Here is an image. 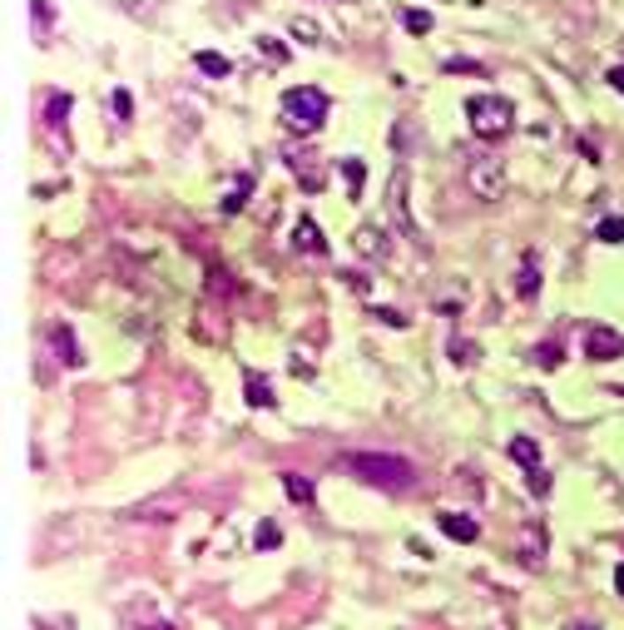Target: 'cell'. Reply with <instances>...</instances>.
I'll use <instances>...</instances> for the list:
<instances>
[{
  "label": "cell",
  "instance_id": "cell-1",
  "mask_svg": "<svg viewBox=\"0 0 624 630\" xmlns=\"http://www.w3.org/2000/svg\"><path fill=\"white\" fill-rule=\"evenodd\" d=\"M342 466H347L357 481L377 487V492H412L416 487V466L407 462V457H392V452H347Z\"/></svg>",
  "mask_w": 624,
  "mask_h": 630
},
{
  "label": "cell",
  "instance_id": "cell-2",
  "mask_svg": "<svg viewBox=\"0 0 624 630\" xmlns=\"http://www.w3.org/2000/svg\"><path fill=\"white\" fill-rule=\"evenodd\" d=\"M466 119L481 139H506L515 125V104L506 95H471L466 100Z\"/></svg>",
  "mask_w": 624,
  "mask_h": 630
},
{
  "label": "cell",
  "instance_id": "cell-3",
  "mask_svg": "<svg viewBox=\"0 0 624 630\" xmlns=\"http://www.w3.org/2000/svg\"><path fill=\"white\" fill-rule=\"evenodd\" d=\"M283 114H287V125H293V129L312 134V129L327 119V95L317 85H293L283 95Z\"/></svg>",
  "mask_w": 624,
  "mask_h": 630
},
{
  "label": "cell",
  "instance_id": "cell-4",
  "mask_svg": "<svg viewBox=\"0 0 624 630\" xmlns=\"http://www.w3.org/2000/svg\"><path fill=\"white\" fill-rule=\"evenodd\" d=\"M466 184H471L476 199H500V189H506V165H500V159H471Z\"/></svg>",
  "mask_w": 624,
  "mask_h": 630
},
{
  "label": "cell",
  "instance_id": "cell-5",
  "mask_svg": "<svg viewBox=\"0 0 624 630\" xmlns=\"http://www.w3.org/2000/svg\"><path fill=\"white\" fill-rule=\"evenodd\" d=\"M387 209H392V219H397L401 234H407V239H416V224H412V214H407V169H397V174H392Z\"/></svg>",
  "mask_w": 624,
  "mask_h": 630
},
{
  "label": "cell",
  "instance_id": "cell-6",
  "mask_svg": "<svg viewBox=\"0 0 624 630\" xmlns=\"http://www.w3.org/2000/svg\"><path fill=\"white\" fill-rule=\"evenodd\" d=\"M620 353H624V338L614 328H590L585 333V357L605 363V357H620Z\"/></svg>",
  "mask_w": 624,
  "mask_h": 630
},
{
  "label": "cell",
  "instance_id": "cell-7",
  "mask_svg": "<svg viewBox=\"0 0 624 630\" xmlns=\"http://www.w3.org/2000/svg\"><path fill=\"white\" fill-rule=\"evenodd\" d=\"M437 526H441V536H451V542H461V546H471L476 536H481V526H476L466 511H441Z\"/></svg>",
  "mask_w": 624,
  "mask_h": 630
},
{
  "label": "cell",
  "instance_id": "cell-8",
  "mask_svg": "<svg viewBox=\"0 0 624 630\" xmlns=\"http://www.w3.org/2000/svg\"><path fill=\"white\" fill-rule=\"evenodd\" d=\"M293 249H302V253H327V243H323V228L312 224V219H302V224L293 228Z\"/></svg>",
  "mask_w": 624,
  "mask_h": 630
},
{
  "label": "cell",
  "instance_id": "cell-9",
  "mask_svg": "<svg viewBox=\"0 0 624 630\" xmlns=\"http://www.w3.org/2000/svg\"><path fill=\"white\" fill-rule=\"evenodd\" d=\"M283 492H287V502H298V506H312V496H317L302 472H283Z\"/></svg>",
  "mask_w": 624,
  "mask_h": 630
},
{
  "label": "cell",
  "instance_id": "cell-10",
  "mask_svg": "<svg viewBox=\"0 0 624 630\" xmlns=\"http://www.w3.org/2000/svg\"><path fill=\"white\" fill-rule=\"evenodd\" d=\"M50 342L60 348V363H65V367H80V363H85V357H80V348H75V333L65 328V323L50 333Z\"/></svg>",
  "mask_w": 624,
  "mask_h": 630
},
{
  "label": "cell",
  "instance_id": "cell-11",
  "mask_svg": "<svg viewBox=\"0 0 624 630\" xmlns=\"http://www.w3.org/2000/svg\"><path fill=\"white\" fill-rule=\"evenodd\" d=\"M243 392H248V403H253V407H273V388H268V378H263V373H248Z\"/></svg>",
  "mask_w": 624,
  "mask_h": 630
},
{
  "label": "cell",
  "instance_id": "cell-12",
  "mask_svg": "<svg viewBox=\"0 0 624 630\" xmlns=\"http://www.w3.org/2000/svg\"><path fill=\"white\" fill-rule=\"evenodd\" d=\"M511 457H515V462L525 466V472H540V447H536V442L515 437V442H511Z\"/></svg>",
  "mask_w": 624,
  "mask_h": 630
},
{
  "label": "cell",
  "instance_id": "cell-13",
  "mask_svg": "<svg viewBox=\"0 0 624 630\" xmlns=\"http://www.w3.org/2000/svg\"><path fill=\"white\" fill-rule=\"evenodd\" d=\"M194 65H199L203 75H228V70H233V65H228L218 50H199V55H194Z\"/></svg>",
  "mask_w": 624,
  "mask_h": 630
},
{
  "label": "cell",
  "instance_id": "cell-14",
  "mask_svg": "<svg viewBox=\"0 0 624 630\" xmlns=\"http://www.w3.org/2000/svg\"><path fill=\"white\" fill-rule=\"evenodd\" d=\"M521 293H525V298H536V293H540V268H536V258H525V264H521Z\"/></svg>",
  "mask_w": 624,
  "mask_h": 630
},
{
  "label": "cell",
  "instance_id": "cell-15",
  "mask_svg": "<svg viewBox=\"0 0 624 630\" xmlns=\"http://www.w3.org/2000/svg\"><path fill=\"white\" fill-rule=\"evenodd\" d=\"M595 234H599V243H624V219H605Z\"/></svg>",
  "mask_w": 624,
  "mask_h": 630
},
{
  "label": "cell",
  "instance_id": "cell-16",
  "mask_svg": "<svg viewBox=\"0 0 624 630\" xmlns=\"http://www.w3.org/2000/svg\"><path fill=\"white\" fill-rule=\"evenodd\" d=\"M401 26L416 30V35H426V30H431V15L426 11H401Z\"/></svg>",
  "mask_w": 624,
  "mask_h": 630
},
{
  "label": "cell",
  "instance_id": "cell-17",
  "mask_svg": "<svg viewBox=\"0 0 624 630\" xmlns=\"http://www.w3.org/2000/svg\"><path fill=\"white\" fill-rule=\"evenodd\" d=\"M45 114H50V125H65V114H70V95H55V100L45 104Z\"/></svg>",
  "mask_w": 624,
  "mask_h": 630
},
{
  "label": "cell",
  "instance_id": "cell-18",
  "mask_svg": "<svg viewBox=\"0 0 624 630\" xmlns=\"http://www.w3.org/2000/svg\"><path fill=\"white\" fill-rule=\"evenodd\" d=\"M536 363H540V367H555V363H560V348H555V342H540V348H536Z\"/></svg>",
  "mask_w": 624,
  "mask_h": 630
},
{
  "label": "cell",
  "instance_id": "cell-19",
  "mask_svg": "<svg viewBox=\"0 0 624 630\" xmlns=\"http://www.w3.org/2000/svg\"><path fill=\"white\" fill-rule=\"evenodd\" d=\"M30 11H35V30H50V0H30Z\"/></svg>",
  "mask_w": 624,
  "mask_h": 630
},
{
  "label": "cell",
  "instance_id": "cell-20",
  "mask_svg": "<svg viewBox=\"0 0 624 630\" xmlns=\"http://www.w3.org/2000/svg\"><path fill=\"white\" fill-rule=\"evenodd\" d=\"M342 174H347V184H352V194L362 189V165H357V159H342Z\"/></svg>",
  "mask_w": 624,
  "mask_h": 630
},
{
  "label": "cell",
  "instance_id": "cell-21",
  "mask_svg": "<svg viewBox=\"0 0 624 630\" xmlns=\"http://www.w3.org/2000/svg\"><path fill=\"white\" fill-rule=\"evenodd\" d=\"M129 110H134V100H129V89H114V114H119V119H129Z\"/></svg>",
  "mask_w": 624,
  "mask_h": 630
},
{
  "label": "cell",
  "instance_id": "cell-22",
  "mask_svg": "<svg viewBox=\"0 0 624 630\" xmlns=\"http://www.w3.org/2000/svg\"><path fill=\"white\" fill-rule=\"evenodd\" d=\"M293 35H302V40H317V26H312L308 15H298V20H293Z\"/></svg>",
  "mask_w": 624,
  "mask_h": 630
},
{
  "label": "cell",
  "instance_id": "cell-23",
  "mask_svg": "<svg viewBox=\"0 0 624 630\" xmlns=\"http://www.w3.org/2000/svg\"><path fill=\"white\" fill-rule=\"evenodd\" d=\"M605 80H610V85L624 95V65H610V75H605Z\"/></svg>",
  "mask_w": 624,
  "mask_h": 630
},
{
  "label": "cell",
  "instance_id": "cell-24",
  "mask_svg": "<svg viewBox=\"0 0 624 630\" xmlns=\"http://www.w3.org/2000/svg\"><path fill=\"white\" fill-rule=\"evenodd\" d=\"M614 591L624 595V561H620V566H614Z\"/></svg>",
  "mask_w": 624,
  "mask_h": 630
}]
</instances>
